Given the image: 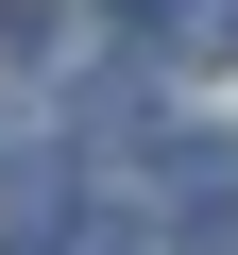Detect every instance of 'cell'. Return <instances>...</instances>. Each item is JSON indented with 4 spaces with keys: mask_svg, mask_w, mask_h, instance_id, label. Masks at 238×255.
Wrapping results in <instances>:
<instances>
[{
    "mask_svg": "<svg viewBox=\"0 0 238 255\" xmlns=\"http://www.w3.org/2000/svg\"><path fill=\"white\" fill-rule=\"evenodd\" d=\"M0 238H17V255H68L85 238V170L68 153H0Z\"/></svg>",
    "mask_w": 238,
    "mask_h": 255,
    "instance_id": "1",
    "label": "cell"
},
{
    "mask_svg": "<svg viewBox=\"0 0 238 255\" xmlns=\"http://www.w3.org/2000/svg\"><path fill=\"white\" fill-rule=\"evenodd\" d=\"M170 238H187V255H221V238H238V153H221V136H187V153H170Z\"/></svg>",
    "mask_w": 238,
    "mask_h": 255,
    "instance_id": "2",
    "label": "cell"
},
{
    "mask_svg": "<svg viewBox=\"0 0 238 255\" xmlns=\"http://www.w3.org/2000/svg\"><path fill=\"white\" fill-rule=\"evenodd\" d=\"M119 34H187V17H238V0H102Z\"/></svg>",
    "mask_w": 238,
    "mask_h": 255,
    "instance_id": "3",
    "label": "cell"
}]
</instances>
